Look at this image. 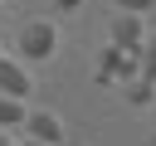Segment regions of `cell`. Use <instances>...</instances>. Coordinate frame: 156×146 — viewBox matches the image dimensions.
Returning a JSON list of instances; mask_svg holds the SVG:
<instances>
[{"label": "cell", "mask_w": 156, "mask_h": 146, "mask_svg": "<svg viewBox=\"0 0 156 146\" xmlns=\"http://www.w3.org/2000/svg\"><path fill=\"white\" fill-rule=\"evenodd\" d=\"M122 92H127L132 107H151V102H156V83H146V78H127Z\"/></svg>", "instance_id": "obj_7"}, {"label": "cell", "mask_w": 156, "mask_h": 146, "mask_svg": "<svg viewBox=\"0 0 156 146\" xmlns=\"http://www.w3.org/2000/svg\"><path fill=\"white\" fill-rule=\"evenodd\" d=\"M0 92L5 97H29L34 92V78L20 58H0Z\"/></svg>", "instance_id": "obj_5"}, {"label": "cell", "mask_w": 156, "mask_h": 146, "mask_svg": "<svg viewBox=\"0 0 156 146\" xmlns=\"http://www.w3.org/2000/svg\"><path fill=\"white\" fill-rule=\"evenodd\" d=\"M0 58H5V49H0Z\"/></svg>", "instance_id": "obj_14"}, {"label": "cell", "mask_w": 156, "mask_h": 146, "mask_svg": "<svg viewBox=\"0 0 156 146\" xmlns=\"http://www.w3.org/2000/svg\"><path fill=\"white\" fill-rule=\"evenodd\" d=\"M5 146H24V141H5Z\"/></svg>", "instance_id": "obj_13"}, {"label": "cell", "mask_w": 156, "mask_h": 146, "mask_svg": "<svg viewBox=\"0 0 156 146\" xmlns=\"http://www.w3.org/2000/svg\"><path fill=\"white\" fill-rule=\"evenodd\" d=\"M156 0H117V10H127V15H146Z\"/></svg>", "instance_id": "obj_9"}, {"label": "cell", "mask_w": 156, "mask_h": 146, "mask_svg": "<svg viewBox=\"0 0 156 146\" xmlns=\"http://www.w3.org/2000/svg\"><path fill=\"white\" fill-rule=\"evenodd\" d=\"M5 141H10V131H0V146H5Z\"/></svg>", "instance_id": "obj_12"}, {"label": "cell", "mask_w": 156, "mask_h": 146, "mask_svg": "<svg viewBox=\"0 0 156 146\" xmlns=\"http://www.w3.org/2000/svg\"><path fill=\"white\" fill-rule=\"evenodd\" d=\"M141 146H156V131H151V136H146V141H141Z\"/></svg>", "instance_id": "obj_11"}, {"label": "cell", "mask_w": 156, "mask_h": 146, "mask_svg": "<svg viewBox=\"0 0 156 146\" xmlns=\"http://www.w3.org/2000/svg\"><path fill=\"white\" fill-rule=\"evenodd\" d=\"M78 5H83V0H54V15H73Z\"/></svg>", "instance_id": "obj_10"}, {"label": "cell", "mask_w": 156, "mask_h": 146, "mask_svg": "<svg viewBox=\"0 0 156 146\" xmlns=\"http://www.w3.org/2000/svg\"><path fill=\"white\" fill-rule=\"evenodd\" d=\"M58 54V24L54 19H29L20 29V63H44Z\"/></svg>", "instance_id": "obj_1"}, {"label": "cell", "mask_w": 156, "mask_h": 146, "mask_svg": "<svg viewBox=\"0 0 156 146\" xmlns=\"http://www.w3.org/2000/svg\"><path fill=\"white\" fill-rule=\"evenodd\" d=\"M151 107H156V102H151Z\"/></svg>", "instance_id": "obj_15"}, {"label": "cell", "mask_w": 156, "mask_h": 146, "mask_svg": "<svg viewBox=\"0 0 156 146\" xmlns=\"http://www.w3.org/2000/svg\"><path fill=\"white\" fill-rule=\"evenodd\" d=\"M24 117H29L24 97H5V92H0V131H20Z\"/></svg>", "instance_id": "obj_6"}, {"label": "cell", "mask_w": 156, "mask_h": 146, "mask_svg": "<svg viewBox=\"0 0 156 146\" xmlns=\"http://www.w3.org/2000/svg\"><path fill=\"white\" fill-rule=\"evenodd\" d=\"M136 78L156 83V34H146V39H141V49H136Z\"/></svg>", "instance_id": "obj_8"}, {"label": "cell", "mask_w": 156, "mask_h": 146, "mask_svg": "<svg viewBox=\"0 0 156 146\" xmlns=\"http://www.w3.org/2000/svg\"><path fill=\"white\" fill-rule=\"evenodd\" d=\"M20 131H24L29 141H39V146H63V122H58V112H49V107L29 112Z\"/></svg>", "instance_id": "obj_3"}, {"label": "cell", "mask_w": 156, "mask_h": 146, "mask_svg": "<svg viewBox=\"0 0 156 146\" xmlns=\"http://www.w3.org/2000/svg\"><path fill=\"white\" fill-rule=\"evenodd\" d=\"M141 39H146V24H141V15H127V10H117V15H112V44H117V49H127V54H136V49H141Z\"/></svg>", "instance_id": "obj_4"}, {"label": "cell", "mask_w": 156, "mask_h": 146, "mask_svg": "<svg viewBox=\"0 0 156 146\" xmlns=\"http://www.w3.org/2000/svg\"><path fill=\"white\" fill-rule=\"evenodd\" d=\"M127 78H136V54L107 44L102 58H98V83H127Z\"/></svg>", "instance_id": "obj_2"}]
</instances>
